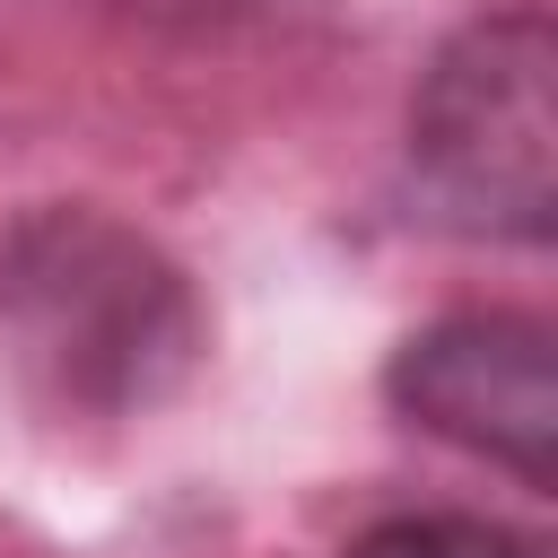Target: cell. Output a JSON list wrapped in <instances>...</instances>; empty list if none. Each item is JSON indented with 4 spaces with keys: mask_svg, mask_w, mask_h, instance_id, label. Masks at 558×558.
<instances>
[{
    "mask_svg": "<svg viewBox=\"0 0 558 558\" xmlns=\"http://www.w3.org/2000/svg\"><path fill=\"white\" fill-rule=\"evenodd\" d=\"M384 392L410 427L506 462L523 488L558 480V366L549 323L532 314H445L410 331L384 366Z\"/></svg>",
    "mask_w": 558,
    "mask_h": 558,
    "instance_id": "cell-3",
    "label": "cell"
},
{
    "mask_svg": "<svg viewBox=\"0 0 558 558\" xmlns=\"http://www.w3.org/2000/svg\"><path fill=\"white\" fill-rule=\"evenodd\" d=\"M340 558H541V549L506 523H480V514H384Z\"/></svg>",
    "mask_w": 558,
    "mask_h": 558,
    "instance_id": "cell-4",
    "label": "cell"
},
{
    "mask_svg": "<svg viewBox=\"0 0 558 558\" xmlns=\"http://www.w3.org/2000/svg\"><path fill=\"white\" fill-rule=\"evenodd\" d=\"M558 35L541 9L471 17L410 96V183L462 235L549 244L558 209Z\"/></svg>",
    "mask_w": 558,
    "mask_h": 558,
    "instance_id": "cell-2",
    "label": "cell"
},
{
    "mask_svg": "<svg viewBox=\"0 0 558 558\" xmlns=\"http://www.w3.org/2000/svg\"><path fill=\"white\" fill-rule=\"evenodd\" d=\"M0 323L17 357L87 410H140L201 357L174 262L96 209H44L0 244Z\"/></svg>",
    "mask_w": 558,
    "mask_h": 558,
    "instance_id": "cell-1",
    "label": "cell"
}]
</instances>
